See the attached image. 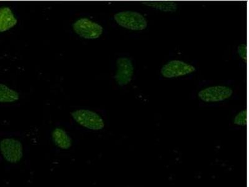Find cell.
Instances as JSON below:
<instances>
[{"label": "cell", "instance_id": "cell-4", "mask_svg": "<svg viewBox=\"0 0 249 187\" xmlns=\"http://www.w3.org/2000/svg\"><path fill=\"white\" fill-rule=\"evenodd\" d=\"M0 152L6 162L17 164L23 157V145L19 140L6 138L0 142Z\"/></svg>", "mask_w": 249, "mask_h": 187}, {"label": "cell", "instance_id": "cell-13", "mask_svg": "<svg viewBox=\"0 0 249 187\" xmlns=\"http://www.w3.org/2000/svg\"><path fill=\"white\" fill-rule=\"evenodd\" d=\"M237 53L242 59L245 61H247L248 59V48H247L246 44H242L238 46Z\"/></svg>", "mask_w": 249, "mask_h": 187}, {"label": "cell", "instance_id": "cell-10", "mask_svg": "<svg viewBox=\"0 0 249 187\" xmlns=\"http://www.w3.org/2000/svg\"><path fill=\"white\" fill-rule=\"evenodd\" d=\"M141 3L164 13H175L178 9L177 4L174 1H145Z\"/></svg>", "mask_w": 249, "mask_h": 187}, {"label": "cell", "instance_id": "cell-3", "mask_svg": "<svg viewBox=\"0 0 249 187\" xmlns=\"http://www.w3.org/2000/svg\"><path fill=\"white\" fill-rule=\"evenodd\" d=\"M73 30L82 38L88 39H97L103 33L104 29L101 24L92 21V20L82 18L77 19L72 24Z\"/></svg>", "mask_w": 249, "mask_h": 187}, {"label": "cell", "instance_id": "cell-2", "mask_svg": "<svg viewBox=\"0 0 249 187\" xmlns=\"http://www.w3.org/2000/svg\"><path fill=\"white\" fill-rule=\"evenodd\" d=\"M71 115L77 124L90 130H101L105 126L103 119L92 111L80 109L71 112Z\"/></svg>", "mask_w": 249, "mask_h": 187}, {"label": "cell", "instance_id": "cell-11", "mask_svg": "<svg viewBox=\"0 0 249 187\" xmlns=\"http://www.w3.org/2000/svg\"><path fill=\"white\" fill-rule=\"evenodd\" d=\"M19 99V95L17 91L4 84H0V103H12Z\"/></svg>", "mask_w": 249, "mask_h": 187}, {"label": "cell", "instance_id": "cell-8", "mask_svg": "<svg viewBox=\"0 0 249 187\" xmlns=\"http://www.w3.org/2000/svg\"><path fill=\"white\" fill-rule=\"evenodd\" d=\"M17 23L18 19L10 8H0V33L10 30Z\"/></svg>", "mask_w": 249, "mask_h": 187}, {"label": "cell", "instance_id": "cell-9", "mask_svg": "<svg viewBox=\"0 0 249 187\" xmlns=\"http://www.w3.org/2000/svg\"><path fill=\"white\" fill-rule=\"evenodd\" d=\"M53 142L59 148L68 150L72 145V140L64 129L55 128L52 132Z\"/></svg>", "mask_w": 249, "mask_h": 187}, {"label": "cell", "instance_id": "cell-1", "mask_svg": "<svg viewBox=\"0 0 249 187\" xmlns=\"http://www.w3.org/2000/svg\"><path fill=\"white\" fill-rule=\"evenodd\" d=\"M115 21L124 28L133 31H142L147 28L148 22L141 13L136 12H122L114 15Z\"/></svg>", "mask_w": 249, "mask_h": 187}, {"label": "cell", "instance_id": "cell-6", "mask_svg": "<svg viewBox=\"0 0 249 187\" xmlns=\"http://www.w3.org/2000/svg\"><path fill=\"white\" fill-rule=\"evenodd\" d=\"M233 90L229 87L217 86L204 89L198 93V97L205 102H219L229 99Z\"/></svg>", "mask_w": 249, "mask_h": 187}, {"label": "cell", "instance_id": "cell-5", "mask_svg": "<svg viewBox=\"0 0 249 187\" xmlns=\"http://www.w3.org/2000/svg\"><path fill=\"white\" fill-rule=\"evenodd\" d=\"M196 68L195 66L187 62L173 60L164 64L161 68V73L164 77L175 78L195 73Z\"/></svg>", "mask_w": 249, "mask_h": 187}, {"label": "cell", "instance_id": "cell-7", "mask_svg": "<svg viewBox=\"0 0 249 187\" xmlns=\"http://www.w3.org/2000/svg\"><path fill=\"white\" fill-rule=\"evenodd\" d=\"M117 73L115 79L119 86L127 85L132 81L134 75V66L131 59L128 57H120L117 60Z\"/></svg>", "mask_w": 249, "mask_h": 187}, {"label": "cell", "instance_id": "cell-12", "mask_svg": "<svg viewBox=\"0 0 249 187\" xmlns=\"http://www.w3.org/2000/svg\"><path fill=\"white\" fill-rule=\"evenodd\" d=\"M247 122H248V112L246 109L238 113L233 120V124L238 126H246Z\"/></svg>", "mask_w": 249, "mask_h": 187}]
</instances>
